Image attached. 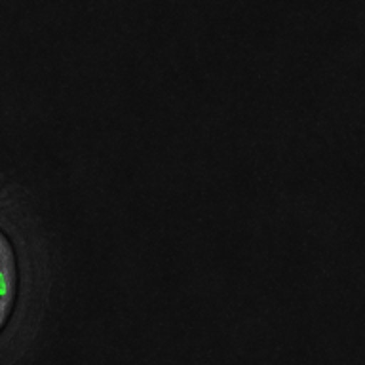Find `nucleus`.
<instances>
[{"label":"nucleus","mask_w":365,"mask_h":365,"mask_svg":"<svg viewBox=\"0 0 365 365\" xmlns=\"http://www.w3.org/2000/svg\"><path fill=\"white\" fill-rule=\"evenodd\" d=\"M17 295V262L10 240L0 230V331L10 318Z\"/></svg>","instance_id":"obj_1"}]
</instances>
